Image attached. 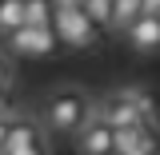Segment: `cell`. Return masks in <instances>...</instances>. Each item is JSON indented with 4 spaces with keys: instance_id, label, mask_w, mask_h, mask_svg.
<instances>
[{
    "instance_id": "cell-18",
    "label": "cell",
    "mask_w": 160,
    "mask_h": 155,
    "mask_svg": "<svg viewBox=\"0 0 160 155\" xmlns=\"http://www.w3.org/2000/svg\"><path fill=\"white\" fill-rule=\"evenodd\" d=\"M156 20H160V12H156Z\"/></svg>"
},
{
    "instance_id": "cell-16",
    "label": "cell",
    "mask_w": 160,
    "mask_h": 155,
    "mask_svg": "<svg viewBox=\"0 0 160 155\" xmlns=\"http://www.w3.org/2000/svg\"><path fill=\"white\" fill-rule=\"evenodd\" d=\"M56 8H84V0H52Z\"/></svg>"
},
{
    "instance_id": "cell-5",
    "label": "cell",
    "mask_w": 160,
    "mask_h": 155,
    "mask_svg": "<svg viewBox=\"0 0 160 155\" xmlns=\"http://www.w3.org/2000/svg\"><path fill=\"white\" fill-rule=\"evenodd\" d=\"M0 155H48L44 151V139H40V127L32 119L12 116V127H8V139H4Z\"/></svg>"
},
{
    "instance_id": "cell-11",
    "label": "cell",
    "mask_w": 160,
    "mask_h": 155,
    "mask_svg": "<svg viewBox=\"0 0 160 155\" xmlns=\"http://www.w3.org/2000/svg\"><path fill=\"white\" fill-rule=\"evenodd\" d=\"M84 16L104 32L108 28V16H112V0H84Z\"/></svg>"
},
{
    "instance_id": "cell-9",
    "label": "cell",
    "mask_w": 160,
    "mask_h": 155,
    "mask_svg": "<svg viewBox=\"0 0 160 155\" xmlns=\"http://www.w3.org/2000/svg\"><path fill=\"white\" fill-rule=\"evenodd\" d=\"M24 24V0H0V36H12Z\"/></svg>"
},
{
    "instance_id": "cell-2",
    "label": "cell",
    "mask_w": 160,
    "mask_h": 155,
    "mask_svg": "<svg viewBox=\"0 0 160 155\" xmlns=\"http://www.w3.org/2000/svg\"><path fill=\"white\" fill-rule=\"evenodd\" d=\"M52 32L68 52H92L100 44V28L84 16V8H52Z\"/></svg>"
},
{
    "instance_id": "cell-13",
    "label": "cell",
    "mask_w": 160,
    "mask_h": 155,
    "mask_svg": "<svg viewBox=\"0 0 160 155\" xmlns=\"http://www.w3.org/2000/svg\"><path fill=\"white\" fill-rule=\"evenodd\" d=\"M140 12H144V16H156V12H160V0H140Z\"/></svg>"
},
{
    "instance_id": "cell-8",
    "label": "cell",
    "mask_w": 160,
    "mask_h": 155,
    "mask_svg": "<svg viewBox=\"0 0 160 155\" xmlns=\"http://www.w3.org/2000/svg\"><path fill=\"white\" fill-rule=\"evenodd\" d=\"M136 16H144V12H140V0H112L108 32H112V28H116V32H124V28H128V24H132Z\"/></svg>"
},
{
    "instance_id": "cell-12",
    "label": "cell",
    "mask_w": 160,
    "mask_h": 155,
    "mask_svg": "<svg viewBox=\"0 0 160 155\" xmlns=\"http://www.w3.org/2000/svg\"><path fill=\"white\" fill-rule=\"evenodd\" d=\"M8 80H12V72H8V60L0 56V92H8Z\"/></svg>"
},
{
    "instance_id": "cell-14",
    "label": "cell",
    "mask_w": 160,
    "mask_h": 155,
    "mask_svg": "<svg viewBox=\"0 0 160 155\" xmlns=\"http://www.w3.org/2000/svg\"><path fill=\"white\" fill-rule=\"evenodd\" d=\"M12 116V103H8V92H0V119Z\"/></svg>"
},
{
    "instance_id": "cell-1",
    "label": "cell",
    "mask_w": 160,
    "mask_h": 155,
    "mask_svg": "<svg viewBox=\"0 0 160 155\" xmlns=\"http://www.w3.org/2000/svg\"><path fill=\"white\" fill-rule=\"evenodd\" d=\"M88 119H92V99L84 92H76V88H64L44 103V123L56 135H76Z\"/></svg>"
},
{
    "instance_id": "cell-4",
    "label": "cell",
    "mask_w": 160,
    "mask_h": 155,
    "mask_svg": "<svg viewBox=\"0 0 160 155\" xmlns=\"http://www.w3.org/2000/svg\"><path fill=\"white\" fill-rule=\"evenodd\" d=\"M96 119L108 123L112 131H124V127H140V116L132 107V92H108L96 107Z\"/></svg>"
},
{
    "instance_id": "cell-17",
    "label": "cell",
    "mask_w": 160,
    "mask_h": 155,
    "mask_svg": "<svg viewBox=\"0 0 160 155\" xmlns=\"http://www.w3.org/2000/svg\"><path fill=\"white\" fill-rule=\"evenodd\" d=\"M108 155H120V151H108Z\"/></svg>"
},
{
    "instance_id": "cell-10",
    "label": "cell",
    "mask_w": 160,
    "mask_h": 155,
    "mask_svg": "<svg viewBox=\"0 0 160 155\" xmlns=\"http://www.w3.org/2000/svg\"><path fill=\"white\" fill-rule=\"evenodd\" d=\"M52 0H24V24H52Z\"/></svg>"
},
{
    "instance_id": "cell-15",
    "label": "cell",
    "mask_w": 160,
    "mask_h": 155,
    "mask_svg": "<svg viewBox=\"0 0 160 155\" xmlns=\"http://www.w3.org/2000/svg\"><path fill=\"white\" fill-rule=\"evenodd\" d=\"M8 127H12V116L0 119V147H4V139H8Z\"/></svg>"
},
{
    "instance_id": "cell-3",
    "label": "cell",
    "mask_w": 160,
    "mask_h": 155,
    "mask_svg": "<svg viewBox=\"0 0 160 155\" xmlns=\"http://www.w3.org/2000/svg\"><path fill=\"white\" fill-rule=\"evenodd\" d=\"M8 48L16 56H24V60H44V56H56L60 52L52 24H20L16 32L8 36Z\"/></svg>"
},
{
    "instance_id": "cell-6",
    "label": "cell",
    "mask_w": 160,
    "mask_h": 155,
    "mask_svg": "<svg viewBox=\"0 0 160 155\" xmlns=\"http://www.w3.org/2000/svg\"><path fill=\"white\" fill-rule=\"evenodd\" d=\"M124 40L136 56H156L160 52V20L156 16H136L124 28Z\"/></svg>"
},
{
    "instance_id": "cell-7",
    "label": "cell",
    "mask_w": 160,
    "mask_h": 155,
    "mask_svg": "<svg viewBox=\"0 0 160 155\" xmlns=\"http://www.w3.org/2000/svg\"><path fill=\"white\" fill-rule=\"evenodd\" d=\"M112 139H116V135H112V127L100 123V119L92 116V119L76 131V147H80V155H108V151H112Z\"/></svg>"
}]
</instances>
